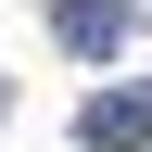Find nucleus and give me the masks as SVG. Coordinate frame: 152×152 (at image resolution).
<instances>
[{
    "label": "nucleus",
    "mask_w": 152,
    "mask_h": 152,
    "mask_svg": "<svg viewBox=\"0 0 152 152\" xmlns=\"http://www.w3.org/2000/svg\"><path fill=\"white\" fill-rule=\"evenodd\" d=\"M51 38L102 64V51H127V0H51Z\"/></svg>",
    "instance_id": "obj_2"
},
{
    "label": "nucleus",
    "mask_w": 152,
    "mask_h": 152,
    "mask_svg": "<svg viewBox=\"0 0 152 152\" xmlns=\"http://www.w3.org/2000/svg\"><path fill=\"white\" fill-rule=\"evenodd\" d=\"M76 140H89V152H152V76H140V89H102V102L76 114Z\"/></svg>",
    "instance_id": "obj_1"
}]
</instances>
